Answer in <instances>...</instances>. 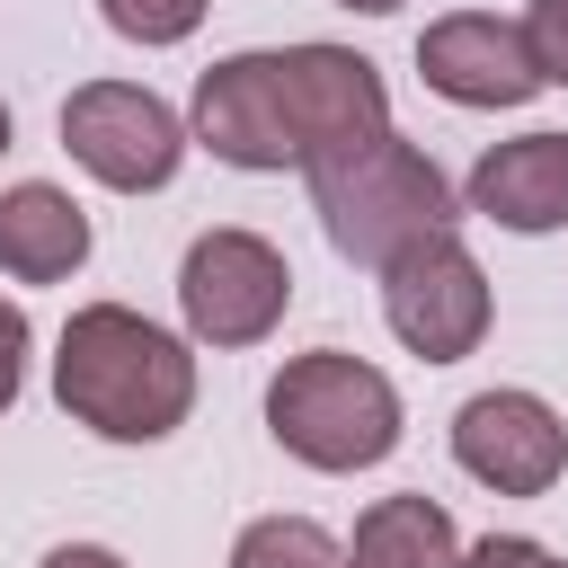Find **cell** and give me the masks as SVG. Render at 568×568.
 <instances>
[{
  "label": "cell",
  "mask_w": 568,
  "mask_h": 568,
  "mask_svg": "<svg viewBox=\"0 0 568 568\" xmlns=\"http://www.w3.org/2000/svg\"><path fill=\"white\" fill-rule=\"evenodd\" d=\"M80 257H89V213H80L62 186L27 178V186L0 195V275H18V284H62Z\"/></svg>",
  "instance_id": "obj_12"
},
{
  "label": "cell",
  "mask_w": 568,
  "mask_h": 568,
  "mask_svg": "<svg viewBox=\"0 0 568 568\" xmlns=\"http://www.w3.org/2000/svg\"><path fill=\"white\" fill-rule=\"evenodd\" d=\"M541 568H568V559H550V550H541Z\"/></svg>",
  "instance_id": "obj_22"
},
{
  "label": "cell",
  "mask_w": 568,
  "mask_h": 568,
  "mask_svg": "<svg viewBox=\"0 0 568 568\" xmlns=\"http://www.w3.org/2000/svg\"><path fill=\"white\" fill-rule=\"evenodd\" d=\"M266 426L302 470H373L399 444V390L346 346H311L266 382Z\"/></svg>",
  "instance_id": "obj_3"
},
{
  "label": "cell",
  "mask_w": 568,
  "mask_h": 568,
  "mask_svg": "<svg viewBox=\"0 0 568 568\" xmlns=\"http://www.w3.org/2000/svg\"><path fill=\"white\" fill-rule=\"evenodd\" d=\"M515 27H524V53H532L541 89H568V0H532Z\"/></svg>",
  "instance_id": "obj_16"
},
{
  "label": "cell",
  "mask_w": 568,
  "mask_h": 568,
  "mask_svg": "<svg viewBox=\"0 0 568 568\" xmlns=\"http://www.w3.org/2000/svg\"><path fill=\"white\" fill-rule=\"evenodd\" d=\"M417 71L435 98L453 106H524L541 89L532 53H524V27L515 18H488V9H453L417 36Z\"/></svg>",
  "instance_id": "obj_10"
},
{
  "label": "cell",
  "mask_w": 568,
  "mask_h": 568,
  "mask_svg": "<svg viewBox=\"0 0 568 568\" xmlns=\"http://www.w3.org/2000/svg\"><path fill=\"white\" fill-rule=\"evenodd\" d=\"M453 462L497 497H550L568 470V426L541 390H479L453 408Z\"/></svg>",
  "instance_id": "obj_8"
},
{
  "label": "cell",
  "mask_w": 568,
  "mask_h": 568,
  "mask_svg": "<svg viewBox=\"0 0 568 568\" xmlns=\"http://www.w3.org/2000/svg\"><path fill=\"white\" fill-rule=\"evenodd\" d=\"M311 204H320L328 248H337L346 266H373V275H382L399 248L453 231V213H462L453 178H444L417 142H399V133H382V142L355 151V160L311 169Z\"/></svg>",
  "instance_id": "obj_2"
},
{
  "label": "cell",
  "mask_w": 568,
  "mask_h": 568,
  "mask_svg": "<svg viewBox=\"0 0 568 568\" xmlns=\"http://www.w3.org/2000/svg\"><path fill=\"white\" fill-rule=\"evenodd\" d=\"M462 204H470L479 222H497V231H524V240L559 231V222H568V133L488 142L479 169H470V186H462Z\"/></svg>",
  "instance_id": "obj_11"
},
{
  "label": "cell",
  "mask_w": 568,
  "mask_h": 568,
  "mask_svg": "<svg viewBox=\"0 0 568 568\" xmlns=\"http://www.w3.org/2000/svg\"><path fill=\"white\" fill-rule=\"evenodd\" d=\"M204 9H213V0H98V18H106L124 44H142V53L186 44V36L204 27Z\"/></svg>",
  "instance_id": "obj_15"
},
{
  "label": "cell",
  "mask_w": 568,
  "mask_h": 568,
  "mask_svg": "<svg viewBox=\"0 0 568 568\" xmlns=\"http://www.w3.org/2000/svg\"><path fill=\"white\" fill-rule=\"evenodd\" d=\"M195 142L231 169H302L293 151V115H284V62L275 53H231L195 80V106H186Z\"/></svg>",
  "instance_id": "obj_9"
},
{
  "label": "cell",
  "mask_w": 568,
  "mask_h": 568,
  "mask_svg": "<svg viewBox=\"0 0 568 568\" xmlns=\"http://www.w3.org/2000/svg\"><path fill=\"white\" fill-rule=\"evenodd\" d=\"M0 151H9V106H0Z\"/></svg>",
  "instance_id": "obj_21"
},
{
  "label": "cell",
  "mask_w": 568,
  "mask_h": 568,
  "mask_svg": "<svg viewBox=\"0 0 568 568\" xmlns=\"http://www.w3.org/2000/svg\"><path fill=\"white\" fill-rule=\"evenodd\" d=\"M27 346H36L27 311H18V302H0V408H9V399H18V382H27Z\"/></svg>",
  "instance_id": "obj_17"
},
{
  "label": "cell",
  "mask_w": 568,
  "mask_h": 568,
  "mask_svg": "<svg viewBox=\"0 0 568 568\" xmlns=\"http://www.w3.org/2000/svg\"><path fill=\"white\" fill-rule=\"evenodd\" d=\"M36 568H124V559H115L106 541H62V550H44Z\"/></svg>",
  "instance_id": "obj_19"
},
{
  "label": "cell",
  "mask_w": 568,
  "mask_h": 568,
  "mask_svg": "<svg viewBox=\"0 0 568 568\" xmlns=\"http://www.w3.org/2000/svg\"><path fill=\"white\" fill-rule=\"evenodd\" d=\"M488 311L497 302H488V275L462 248V231H435V240H417V248H399L382 266V320L426 364H462L488 337Z\"/></svg>",
  "instance_id": "obj_6"
},
{
  "label": "cell",
  "mask_w": 568,
  "mask_h": 568,
  "mask_svg": "<svg viewBox=\"0 0 568 568\" xmlns=\"http://www.w3.org/2000/svg\"><path fill=\"white\" fill-rule=\"evenodd\" d=\"M284 302H293V266H284L275 240H257V231H204V240H186L178 311H186L195 346H257V337H275Z\"/></svg>",
  "instance_id": "obj_5"
},
{
  "label": "cell",
  "mask_w": 568,
  "mask_h": 568,
  "mask_svg": "<svg viewBox=\"0 0 568 568\" xmlns=\"http://www.w3.org/2000/svg\"><path fill=\"white\" fill-rule=\"evenodd\" d=\"M53 399L106 444H160L195 408V355L124 302H80L53 337Z\"/></svg>",
  "instance_id": "obj_1"
},
{
  "label": "cell",
  "mask_w": 568,
  "mask_h": 568,
  "mask_svg": "<svg viewBox=\"0 0 568 568\" xmlns=\"http://www.w3.org/2000/svg\"><path fill=\"white\" fill-rule=\"evenodd\" d=\"M231 568H346V541H328L311 515H257L231 541Z\"/></svg>",
  "instance_id": "obj_14"
},
{
  "label": "cell",
  "mask_w": 568,
  "mask_h": 568,
  "mask_svg": "<svg viewBox=\"0 0 568 568\" xmlns=\"http://www.w3.org/2000/svg\"><path fill=\"white\" fill-rule=\"evenodd\" d=\"M284 115H293V151H302V178L328 169V160H355L390 133V89L364 53L346 44H284Z\"/></svg>",
  "instance_id": "obj_7"
},
{
  "label": "cell",
  "mask_w": 568,
  "mask_h": 568,
  "mask_svg": "<svg viewBox=\"0 0 568 568\" xmlns=\"http://www.w3.org/2000/svg\"><path fill=\"white\" fill-rule=\"evenodd\" d=\"M453 568H541V541H524V532H488V541H470Z\"/></svg>",
  "instance_id": "obj_18"
},
{
  "label": "cell",
  "mask_w": 568,
  "mask_h": 568,
  "mask_svg": "<svg viewBox=\"0 0 568 568\" xmlns=\"http://www.w3.org/2000/svg\"><path fill=\"white\" fill-rule=\"evenodd\" d=\"M62 151L115 186V195H151L178 178L186 160V124L169 115V98H151L142 80H80L62 98Z\"/></svg>",
  "instance_id": "obj_4"
},
{
  "label": "cell",
  "mask_w": 568,
  "mask_h": 568,
  "mask_svg": "<svg viewBox=\"0 0 568 568\" xmlns=\"http://www.w3.org/2000/svg\"><path fill=\"white\" fill-rule=\"evenodd\" d=\"M462 559V532L435 497H373L355 515V541H346V568H453Z\"/></svg>",
  "instance_id": "obj_13"
},
{
  "label": "cell",
  "mask_w": 568,
  "mask_h": 568,
  "mask_svg": "<svg viewBox=\"0 0 568 568\" xmlns=\"http://www.w3.org/2000/svg\"><path fill=\"white\" fill-rule=\"evenodd\" d=\"M337 9H355V18H390V9H408V0H337Z\"/></svg>",
  "instance_id": "obj_20"
}]
</instances>
